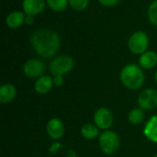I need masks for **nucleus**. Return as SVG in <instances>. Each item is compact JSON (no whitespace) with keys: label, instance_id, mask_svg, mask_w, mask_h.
Wrapping results in <instances>:
<instances>
[{"label":"nucleus","instance_id":"obj_1","mask_svg":"<svg viewBox=\"0 0 157 157\" xmlns=\"http://www.w3.org/2000/svg\"><path fill=\"white\" fill-rule=\"evenodd\" d=\"M30 43L35 52L43 58L54 56L60 49V36L50 29H40L30 36Z\"/></svg>","mask_w":157,"mask_h":157},{"label":"nucleus","instance_id":"obj_2","mask_svg":"<svg viewBox=\"0 0 157 157\" xmlns=\"http://www.w3.org/2000/svg\"><path fill=\"white\" fill-rule=\"evenodd\" d=\"M121 81L127 88L136 90L144 85V75L139 65L130 63L122 68L121 72Z\"/></svg>","mask_w":157,"mask_h":157},{"label":"nucleus","instance_id":"obj_3","mask_svg":"<svg viewBox=\"0 0 157 157\" xmlns=\"http://www.w3.org/2000/svg\"><path fill=\"white\" fill-rule=\"evenodd\" d=\"M121 141L119 135L112 131H106L99 136V146L106 155H113L120 148Z\"/></svg>","mask_w":157,"mask_h":157},{"label":"nucleus","instance_id":"obj_4","mask_svg":"<svg viewBox=\"0 0 157 157\" xmlns=\"http://www.w3.org/2000/svg\"><path fill=\"white\" fill-rule=\"evenodd\" d=\"M74 64V59L71 56L60 55L52 60L49 65V71L53 76L63 75L73 69Z\"/></svg>","mask_w":157,"mask_h":157},{"label":"nucleus","instance_id":"obj_5","mask_svg":"<svg viewBox=\"0 0 157 157\" xmlns=\"http://www.w3.org/2000/svg\"><path fill=\"white\" fill-rule=\"evenodd\" d=\"M149 46V38L144 31H136L131 35L128 40V47L134 54H143Z\"/></svg>","mask_w":157,"mask_h":157},{"label":"nucleus","instance_id":"obj_6","mask_svg":"<svg viewBox=\"0 0 157 157\" xmlns=\"http://www.w3.org/2000/svg\"><path fill=\"white\" fill-rule=\"evenodd\" d=\"M138 105L143 109L151 110L157 107V91L153 88L143 90L138 97Z\"/></svg>","mask_w":157,"mask_h":157},{"label":"nucleus","instance_id":"obj_7","mask_svg":"<svg viewBox=\"0 0 157 157\" xmlns=\"http://www.w3.org/2000/svg\"><path fill=\"white\" fill-rule=\"evenodd\" d=\"M45 71V64L41 60L30 59L23 65V72L29 78H39Z\"/></svg>","mask_w":157,"mask_h":157},{"label":"nucleus","instance_id":"obj_8","mask_svg":"<svg viewBox=\"0 0 157 157\" xmlns=\"http://www.w3.org/2000/svg\"><path fill=\"white\" fill-rule=\"evenodd\" d=\"M94 122L98 129L108 130L113 123L112 113L106 108H100L94 114Z\"/></svg>","mask_w":157,"mask_h":157},{"label":"nucleus","instance_id":"obj_9","mask_svg":"<svg viewBox=\"0 0 157 157\" xmlns=\"http://www.w3.org/2000/svg\"><path fill=\"white\" fill-rule=\"evenodd\" d=\"M46 6V0H23V11L27 16H37L40 14Z\"/></svg>","mask_w":157,"mask_h":157},{"label":"nucleus","instance_id":"obj_10","mask_svg":"<svg viewBox=\"0 0 157 157\" xmlns=\"http://www.w3.org/2000/svg\"><path fill=\"white\" fill-rule=\"evenodd\" d=\"M46 131L48 135L54 140H58L63 137L64 133L63 123L57 118L52 119L48 121L46 126Z\"/></svg>","mask_w":157,"mask_h":157},{"label":"nucleus","instance_id":"obj_11","mask_svg":"<svg viewBox=\"0 0 157 157\" xmlns=\"http://www.w3.org/2000/svg\"><path fill=\"white\" fill-rule=\"evenodd\" d=\"M53 78L50 75H42L37 79L34 85L35 91L39 94H47L53 86Z\"/></svg>","mask_w":157,"mask_h":157},{"label":"nucleus","instance_id":"obj_12","mask_svg":"<svg viewBox=\"0 0 157 157\" xmlns=\"http://www.w3.org/2000/svg\"><path fill=\"white\" fill-rule=\"evenodd\" d=\"M25 13L21 11H13L9 13L6 18V23L10 29H17L25 22Z\"/></svg>","mask_w":157,"mask_h":157},{"label":"nucleus","instance_id":"obj_13","mask_svg":"<svg viewBox=\"0 0 157 157\" xmlns=\"http://www.w3.org/2000/svg\"><path fill=\"white\" fill-rule=\"evenodd\" d=\"M140 66L144 69H152L157 64V54L155 52L146 51L139 58Z\"/></svg>","mask_w":157,"mask_h":157},{"label":"nucleus","instance_id":"obj_14","mask_svg":"<svg viewBox=\"0 0 157 157\" xmlns=\"http://www.w3.org/2000/svg\"><path fill=\"white\" fill-rule=\"evenodd\" d=\"M144 133L145 137L153 142V143H157V116H152L151 119L148 121V122L145 125Z\"/></svg>","mask_w":157,"mask_h":157},{"label":"nucleus","instance_id":"obj_15","mask_svg":"<svg viewBox=\"0 0 157 157\" xmlns=\"http://www.w3.org/2000/svg\"><path fill=\"white\" fill-rule=\"evenodd\" d=\"M17 94L16 87L12 84H4L0 87V102L8 103L12 101Z\"/></svg>","mask_w":157,"mask_h":157},{"label":"nucleus","instance_id":"obj_16","mask_svg":"<svg viewBox=\"0 0 157 157\" xmlns=\"http://www.w3.org/2000/svg\"><path fill=\"white\" fill-rule=\"evenodd\" d=\"M81 134L86 139H88V140L95 139L99 134L98 128L97 127V125H94V124H91V123H86L82 127Z\"/></svg>","mask_w":157,"mask_h":157},{"label":"nucleus","instance_id":"obj_17","mask_svg":"<svg viewBox=\"0 0 157 157\" xmlns=\"http://www.w3.org/2000/svg\"><path fill=\"white\" fill-rule=\"evenodd\" d=\"M144 112L143 109H141V108L133 109L129 113V121L131 123H132L134 125L142 123L144 121Z\"/></svg>","mask_w":157,"mask_h":157},{"label":"nucleus","instance_id":"obj_18","mask_svg":"<svg viewBox=\"0 0 157 157\" xmlns=\"http://www.w3.org/2000/svg\"><path fill=\"white\" fill-rule=\"evenodd\" d=\"M46 4L52 10L60 12L66 9L69 2L68 0H46Z\"/></svg>","mask_w":157,"mask_h":157},{"label":"nucleus","instance_id":"obj_19","mask_svg":"<svg viewBox=\"0 0 157 157\" xmlns=\"http://www.w3.org/2000/svg\"><path fill=\"white\" fill-rule=\"evenodd\" d=\"M147 15H148V18H149L150 22L157 26V0H155L149 6Z\"/></svg>","mask_w":157,"mask_h":157},{"label":"nucleus","instance_id":"obj_20","mask_svg":"<svg viewBox=\"0 0 157 157\" xmlns=\"http://www.w3.org/2000/svg\"><path fill=\"white\" fill-rule=\"evenodd\" d=\"M69 5L76 11H82L88 6V0H68Z\"/></svg>","mask_w":157,"mask_h":157},{"label":"nucleus","instance_id":"obj_21","mask_svg":"<svg viewBox=\"0 0 157 157\" xmlns=\"http://www.w3.org/2000/svg\"><path fill=\"white\" fill-rule=\"evenodd\" d=\"M61 147H63V145H62L60 143H57V142L52 143V145H51L50 148H49V152H50L51 154H52V155H55V154L57 153V151H58Z\"/></svg>","mask_w":157,"mask_h":157},{"label":"nucleus","instance_id":"obj_22","mask_svg":"<svg viewBox=\"0 0 157 157\" xmlns=\"http://www.w3.org/2000/svg\"><path fill=\"white\" fill-rule=\"evenodd\" d=\"M98 2L105 6H114L120 2V0H98Z\"/></svg>","mask_w":157,"mask_h":157},{"label":"nucleus","instance_id":"obj_23","mask_svg":"<svg viewBox=\"0 0 157 157\" xmlns=\"http://www.w3.org/2000/svg\"><path fill=\"white\" fill-rule=\"evenodd\" d=\"M64 83V78L63 75H54L53 76V84L56 86H62Z\"/></svg>","mask_w":157,"mask_h":157},{"label":"nucleus","instance_id":"obj_24","mask_svg":"<svg viewBox=\"0 0 157 157\" xmlns=\"http://www.w3.org/2000/svg\"><path fill=\"white\" fill-rule=\"evenodd\" d=\"M33 21H34L33 16H26L25 23H26L27 25H31V24H33Z\"/></svg>","mask_w":157,"mask_h":157},{"label":"nucleus","instance_id":"obj_25","mask_svg":"<svg viewBox=\"0 0 157 157\" xmlns=\"http://www.w3.org/2000/svg\"><path fill=\"white\" fill-rule=\"evenodd\" d=\"M66 156L67 157H77L76 153L73 150V149H69L67 152H66Z\"/></svg>","mask_w":157,"mask_h":157},{"label":"nucleus","instance_id":"obj_26","mask_svg":"<svg viewBox=\"0 0 157 157\" xmlns=\"http://www.w3.org/2000/svg\"><path fill=\"white\" fill-rule=\"evenodd\" d=\"M155 81H156L157 83V69L156 71H155Z\"/></svg>","mask_w":157,"mask_h":157},{"label":"nucleus","instance_id":"obj_27","mask_svg":"<svg viewBox=\"0 0 157 157\" xmlns=\"http://www.w3.org/2000/svg\"><path fill=\"white\" fill-rule=\"evenodd\" d=\"M155 157H157V154H156V155H155Z\"/></svg>","mask_w":157,"mask_h":157}]
</instances>
